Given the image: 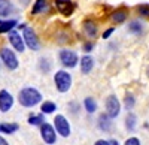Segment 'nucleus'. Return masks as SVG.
Returning a JSON list of instances; mask_svg holds the SVG:
<instances>
[{
    "instance_id": "obj_1",
    "label": "nucleus",
    "mask_w": 149,
    "mask_h": 145,
    "mask_svg": "<svg viewBox=\"0 0 149 145\" xmlns=\"http://www.w3.org/2000/svg\"><path fill=\"white\" fill-rule=\"evenodd\" d=\"M18 100L22 106L26 108H33L36 106L37 103L42 102V94L37 88H33V87H26L22 88L18 94Z\"/></svg>"
},
{
    "instance_id": "obj_2",
    "label": "nucleus",
    "mask_w": 149,
    "mask_h": 145,
    "mask_svg": "<svg viewBox=\"0 0 149 145\" xmlns=\"http://www.w3.org/2000/svg\"><path fill=\"white\" fill-rule=\"evenodd\" d=\"M54 82H55V88L60 93H67L72 87V75L66 70H58L54 75Z\"/></svg>"
},
{
    "instance_id": "obj_3",
    "label": "nucleus",
    "mask_w": 149,
    "mask_h": 145,
    "mask_svg": "<svg viewBox=\"0 0 149 145\" xmlns=\"http://www.w3.org/2000/svg\"><path fill=\"white\" fill-rule=\"evenodd\" d=\"M104 108H106V114L110 118H116L119 115V112H121V102H119V99L116 97L115 94H110V96L106 97Z\"/></svg>"
},
{
    "instance_id": "obj_4",
    "label": "nucleus",
    "mask_w": 149,
    "mask_h": 145,
    "mask_svg": "<svg viewBox=\"0 0 149 145\" xmlns=\"http://www.w3.org/2000/svg\"><path fill=\"white\" fill-rule=\"evenodd\" d=\"M22 39H24V43L26 46H29L30 50L33 51H37L40 48V42H39V38H37V34L33 29L30 27H26L22 30Z\"/></svg>"
},
{
    "instance_id": "obj_5",
    "label": "nucleus",
    "mask_w": 149,
    "mask_h": 145,
    "mask_svg": "<svg viewBox=\"0 0 149 145\" xmlns=\"http://www.w3.org/2000/svg\"><path fill=\"white\" fill-rule=\"evenodd\" d=\"M54 129L55 132L60 135V136H63V138H69L70 136V124L67 121V118L64 115H55L54 118Z\"/></svg>"
},
{
    "instance_id": "obj_6",
    "label": "nucleus",
    "mask_w": 149,
    "mask_h": 145,
    "mask_svg": "<svg viewBox=\"0 0 149 145\" xmlns=\"http://www.w3.org/2000/svg\"><path fill=\"white\" fill-rule=\"evenodd\" d=\"M0 57H2L5 66L9 70H15L18 67V64H19L15 53L12 51V50H9V48H2V50H0Z\"/></svg>"
},
{
    "instance_id": "obj_7",
    "label": "nucleus",
    "mask_w": 149,
    "mask_h": 145,
    "mask_svg": "<svg viewBox=\"0 0 149 145\" xmlns=\"http://www.w3.org/2000/svg\"><path fill=\"white\" fill-rule=\"evenodd\" d=\"M60 62L64 67H74L78 64V54L74 51H70V50H61L60 51Z\"/></svg>"
},
{
    "instance_id": "obj_8",
    "label": "nucleus",
    "mask_w": 149,
    "mask_h": 145,
    "mask_svg": "<svg viewBox=\"0 0 149 145\" xmlns=\"http://www.w3.org/2000/svg\"><path fill=\"white\" fill-rule=\"evenodd\" d=\"M40 135H42V139H43L45 144L52 145L57 141V132L49 123H43L40 126Z\"/></svg>"
},
{
    "instance_id": "obj_9",
    "label": "nucleus",
    "mask_w": 149,
    "mask_h": 145,
    "mask_svg": "<svg viewBox=\"0 0 149 145\" xmlns=\"http://www.w3.org/2000/svg\"><path fill=\"white\" fill-rule=\"evenodd\" d=\"M54 3H55V8L58 9V12L64 17H70L73 14L74 8H76L72 0H54Z\"/></svg>"
},
{
    "instance_id": "obj_10",
    "label": "nucleus",
    "mask_w": 149,
    "mask_h": 145,
    "mask_svg": "<svg viewBox=\"0 0 149 145\" xmlns=\"http://www.w3.org/2000/svg\"><path fill=\"white\" fill-rule=\"evenodd\" d=\"M9 42H10L12 46H14V50H17L18 53H24V50H26L24 39L21 38V34L18 32H15V30L9 32Z\"/></svg>"
},
{
    "instance_id": "obj_11",
    "label": "nucleus",
    "mask_w": 149,
    "mask_h": 145,
    "mask_svg": "<svg viewBox=\"0 0 149 145\" xmlns=\"http://www.w3.org/2000/svg\"><path fill=\"white\" fill-rule=\"evenodd\" d=\"M12 106H14V97H12V94L6 90H2L0 91V111L8 112Z\"/></svg>"
},
{
    "instance_id": "obj_12",
    "label": "nucleus",
    "mask_w": 149,
    "mask_h": 145,
    "mask_svg": "<svg viewBox=\"0 0 149 145\" xmlns=\"http://www.w3.org/2000/svg\"><path fill=\"white\" fill-rule=\"evenodd\" d=\"M127 17H128V12L124 8H118L110 14V21L115 22V24H122V22L127 21Z\"/></svg>"
},
{
    "instance_id": "obj_13",
    "label": "nucleus",
    "mask_w": 149,
    "mask_h": 145,
    "mask_svg": "<svg viewBox=\"0 0 149 145\" xmlns=\"http://www.w3.org/2000/svg\"><path fill=\"white\" fill-rule=\"evenodd\" d=\"M93 67H94V58L91 57V55H84L82 58H81V72L84 75H88L90 72L93 70Z\"/></svg>"
},
{
    "instance_id": "obj_14",
    "label": "nucleus",
    "mask_w": 149,
    "mask_h": 145,
    "mask_svg": "<svg viewBox=\"0 0 149 145\" xmlns=\"http://www.w3.org/2000/svg\"><path fill=\"white\" fill-rule=\"evenodd\" d=\"M82 27H84V32L86 33L88 38H95L97 33H98V27H97V24L93 20H85L84 24H82Z\"/></svg>"
},
{
    "instance_id": "obj_15",
    "label": "nucleus",
    "mask_w": 149,
    "mask_h": 145,
    "mask_svg": "<svg viewBox=\"0 0 149 145\" xmlns=\"http://www.w3.org/2000/svg\"><path fill=\"white\" fill-rule=\"evenodd\" d=\"M98 129L103 132H110L112 130V118L107 114H102L98 117Z\"/></svg>"
},
{
    "instance_id": "obj_16",
    "label": "nucleus",
    "mask_w": 149,
    "mask_h": 145,
    "mask_svg": "<svg viewBox=\"0 0 149 145\" xmlns=\"http://www.w3.org/2000/svg\"><path fill=\"white\" fill-rule=\"evenodd\" d=\"M14 12V5L10 0H0V17H9Z\"/></svg>"
},
{
    "instance_id": "obj_17",
    "label": "nucleus",
    "mask_w": 149,
    "mask_h": 145,
    "mask_svg": "<svg viewBox=\"0 0 149 145\" xmlns=\"http://www.w3.org/2000/svg\"><path fill=\"white\" fill-rule=\"evenodd\" d=\"M136 124H137V117L133 112H128L125 117V127L128 132H134L136 130Z\"/></svg>"
},
{
    "instance_id": "obj_18",
    "label": "nucleus",
    "mask_w": 149,
    "mask_h": 145,
    "mask_svg": "<svg viewBox=\"0 0 149 145\" xmlns=\"http://www.w3.org/2000/svg\"><path fill=\"white\" fill-rule=\"evenodd\" d=\"M18 129H19V126L17 123H2L0 124V132H3V133H6V135L15 133Z\"/></svg>"
},
{
    "instance_id": "obj_19",
    "label": "nucleus",
    "mask_w": 149,
    "mask_h": 145,
    "mask_svg": "<svg viewBox=\"0 0 149 145\" xmlns=\"http://www.w3.org/2000/svg\"><path fill=\"white\" fill-rule=\"evenodd\" d=\"M15 26H17V20L2 21V22H0V33H9L10 30H14Z\"/></svg>"
},
{
    "instance_id": "obj_20",
    "label": "nucleus",
    "mask_w": 149,
    "mask_h": 145,
    "mask_svg": "<svg viewBox=\"0 0 149 145\" xmlns=\"http://www.w3.org/2000/svg\"><path fill=\"white\" fill-rule=\"evenodd\" d=\"M84 106H85V111L88 112V114H94L97 111V102L93 97H86L84 100Z\"/></svg>"
},
{
    "instance_id": "obj_21",
    "label": "nucleus",
    "mask_w": 149,
    "mask_h": 145,
    "mask_svg": "<svg viewBox=\"0 0 149 145\" xmlns=\"http://www.w3.org/2000/svg\"><path fill=\"white\" fill-rule=\"evenodd\" d=\"M55 109H57V105H55L54 102H51V100H45V102L40 105L42 114H52V112H55Z\"/></svg>"
},
{
    "instance_id": "obj_22",
    "label": "nucleus",
    "mask_w": 149,
    "mask_h": 145,
    "mask_svg": "<svg viewBox=\"0 0 149 145\" xmlns=\"http://www.w3.org/2000/svg\"><path fill=\"white\" fill-rule=\"evenodd\" d=\"M46 8H48L46 0H36L34 5H33V9H31V14L37 15V14H40V12H43Z\"/></svg>"
},
{
    "instance_id": "obj_23",
    "label": "nucleus",
    "mask_w": 149,
    "mask_h": 145,
    "mask_svg": "<svg viewBox=\"0 0 149 145\" xmlns=\"http://www.w3.org/2000/svg\"><path fill=\"white\" fill-rule=\"evenodd\" d=\"M143 30V26L140 24V21H130L128 22V32L133 34H140Z\"/></svg>"
},
{
    "instance_id": "obj_24",
    "label": "nucleus",
    "mask_w": 149,
    "mask_h": 145,
    "mask_svg": "<svg viewBox=\"0 0 149 145\" xmlns=\"http://www.w3.org/2000/svg\"><path fill=\"white\" fill-rule=\"evenodd\" d=\"M43 123H45L43 114H37V115H30L29 117V124H31V126H42Z\"/></svg>"
},
{
    "instance_id": "obj_25",
    "label": "nucleus",
    "mask_w": 149,
    "mask_h": 145,
    "mask_svg": "<svg viewBox=\"0 0 149 145\" xmlns=\"http://www.w3.org/2000/svg\"><path fill=\"white\" fill-rule=\"evenodd\" d=\"M134 105H136V97L131 93H127L125 97H124V106L127 108V111H130V109L134 108Z\"/></svg>"
},
{
    "instance_id": "obj_26",
    "label": "nucleus",
    "mask_w": 149,
    "mask_h": 145,
    "mask_svg": "<svg viewBox=\"0 0 149 145\" xmlns=\"http://www.w3.org/2000/svg\"><path fill=\"white\" fill-rule=\"evenodd\" d=\"M39 69H40V72H43V74H48V72L51 70V62H49V58L42 57L39 60Z\"/></svg>"
},
{
    "instance_id": "obj_27",
    "label": "nucleus",
    "mask_w": 149,
    "mask_h": 145,
    "mask_svg": "<svg viewBox=\"0 0 149 145\" xmlns=\"http://www.w3.org/2000/svg\"><path fill=\"white\" fill-rule=\"evenodd\" d=\"M137 14L143 18H149V5L148 3H142L137 6Z\"/></svg>"
},
{
    "instance_id": "obj_28",
    "label": "nucleus",
    "mask_w": 149,
    "mask_h": 145,
    "mask_svg": "<svg viewBox=\"0 0 149 145\" xmlns=\"http://www.w3.org/2000/svg\"><path fill=\"white\" fill-rule=\"evenodd\" d=\"M124 145H140V141H139L137 138H134V136H133V138H128Z\"/></svg>"
},
{
    "instance_id": "obj_29",
    "label": "nucleus",
    "mask_w": 149,
    "mask_h": 145,
    "mask_svg": "<svg viewBox=\"0 0 149 145\" xmlns=\"http://www.w3.org/2000/svg\"><path fill=\"white\" fill-rule=\"evenodd\" d=\"M113 32H115V29H113V27H109L107 30H104V32H103L102 38H103V39H107V38H110V36H112V33H113Z\"/></svg>"
},
{
    "instance_id": "obj_30",
    "label": "nucleus",
    "mask_w": 149,
    "mask_h": 145,
    "mask_svg": "<svg viewBox=\"0 0 149 145\" xmlns=\"http://www.w3.org/2000/svg\"><path fill=\"white\" fill-rule=\"evenodd\" d=\"M69 109L72 111V114H78V109H79V105H78L76 102H72V103L69 105Z\"/></svg>"
},
{
    "instance_id": "obj_31",
    "label": "nucleus",
    "mask_w": 149,
    "mask_h": 145,
    "mask_svg": "<svg viewBox=\"0 0 149 145\" xmlns=\"http://www.w3.org/2000/svg\"><path fill=\"white\" fill-rule=\"evenodd\" d=\"M84 51L85 53H90V51H93V48H94V43H91V42H86V43H84Z\"/></svg>"
},
{
    "instance_id": "obj_32",
    "label": "nucleus",
    "mask_w": 149,
    "mask_h": 145,
    "mask_svg": "<svg viewBox=\"0 0 149 145\" xmlns=\"http://www.w3.org/2000/svg\"><path fill=\"white\" fill-rule=\"evenodd\" d=\"M94 145H110V142L109 141H104V139H98Z\"/></svg>"
},
{
    "instance_id": "obj_33",
    "label": "nucleus",
    "mask_w": 149,
    "mask_h": 145,
    "mask_svg": "<svg viewBox=\"0 0 149 145\" xmlns=\"http://www.w3.org/2000/svg\"><path fill=\"white\" fill-rule=\"evenodd\" d=\"M0 145H9V144L6 142V139H5L3 136H0Z\"/></svg>"
},
{
    "instance_id": "obj_34",
    "label": "nucleus",
    "mask_w": 149,
    "mask_h": 145,
    "mask_svg": "<svg viewBox=\"0 0 149 145\" xmlns=\"http://www.w3.org/2000/svg\"><path fill=\"white\" fill-rule=\"evenodd\" d=\"M109 142H110V145H119L118 141H115V139H112V141H109Z\"/></svg>"
},
{
    "instance_id": "obj_35",
    "label": "nucleus",
    "mask_w": 149,
    "mask_h": 145,
    "mask_svg": "<svg viewBox=\"0 0 149 145\" xmlns=\"http://www.w3.org/2000/svg\"><path fill=\"white\" fill-rule=\"evenodd\" d=\"M148 76H149V69H148Z\"/></svg>"
}]
</instances>
